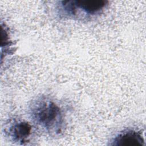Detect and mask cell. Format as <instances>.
<instances>
[{
  "instance_id": "6da1fadb",
  "label": "cell",
  "mask_w": 146,
  "mask_h": 146,
  "mask_svg": "<svg viewBox=\"0 0 146 146\" xmlns=\"http://www.w3.org/2000/svg\"><path fill=\"white\" fill-rule=\"evenodd\" d=\"M36 121L47 129L57 131L62 124V116L59 108L50 101L42 100L33 109Z\"/></svg>"
},
{
  "instance_id": "277c9868",
  "label": "cell",
  "mask_w": 146,
  "mask_h": 146,
  "mask_svg": "<svg viewBox=\"0 0 146 146\" xmlns=\"http://www.w3.org/2000/svg\"><path fill=\"white\" fill-rule=\"evenodd\" d=\"M31 127L26 122H19L14 124L11 128L13 136L19 141H25L31 133Z\"/></svg>"
},
{
  "instance_id": "7a4b0ae2",
  "label": "cell",
  "mask_w": 146,
  "mask_h": 146,
  "mask_svg": "<svg viewBox=\"0 0 146 146\" xmlns=\"http://www.w3.org/2000/svg\"><path fill=\"white\" fill-rule=\"evenodd\" d=\"M116 145H142L144 140L140 133L135 131H127L119 135L113 141Z\"/></svg>"
},
{
  "instance_id": "3957f363",
  "label": "cell",
  "mask_w": 146,
  "mask_h": 146,
  "mask_svg": "<svg viewBox=\"0 0 146 146\" xmlns=\"http://www.w3.org/2000/svg\"><path fill=\"white\" fill-rule=\"evenodd\" d=\"M75 8H79L90 14H95L102 10L107 4L106 1H72Z\"/></svg>"
}]
</instances>
